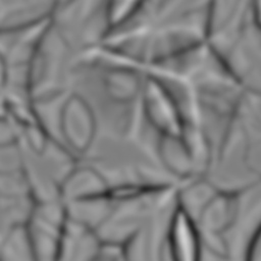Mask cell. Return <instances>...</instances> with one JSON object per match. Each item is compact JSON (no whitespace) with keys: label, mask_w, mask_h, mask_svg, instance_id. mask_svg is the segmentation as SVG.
Returning a JSON list of instances; mask_svg holds the SVG:
<instances>
[{"label":"cell","mask_w":261,"mask_h":261,"mask_svg":"<svg viewBox=\"0 0 261 261\" xmlns=\"http://www.w3.org/2000/svg\"><path fill=\"white\" fill-rule=\"evenodd\" d=\"M142 69L173 101L196 174L205 176L242 104V89L206 42Z\"/></svg>","instance_id":"obj_1"},{"label":"cell","mask_w":261,"mask_h":261,"mask_svg":"<svg viewBox=\"0 0 261 261\" xmlns=\"http://www.w3.org/2000/svg\"><path fill=\"white\" fill-rule=\"evenodd\" d=\"M210 2H136L130 13L109 29L102 46L148 66L206 42Z\"/></svg>","instance_id":"obj_2"},{"label":"cell","mask_w":261,"mask_h":261,"mask_svg":"<svg viewBox=\"0 0 261 261\" xmlns=\"http://www.w3.org/2000/svg\"><path fill=\"white\" fill-rule=\"evenodd\" d=\"M206 43L243 92V104L261 122V28L254 1L210 2Z\"/></svg>","instance_id":"obj_3"},{"label":"cell","mask_w":261,"mask_h":261,"mask_svg":"<svg viewBox=\"0 0 261 261\" xmlns=\"http://www.w3.org/2000/svg\"><path fill=\"white\" fill-rule=\"evenodd\" d=\"M165 251L169 261H203L204 258V246L198 227L178 204L168 223Z\"/></svg>","instance_id":"obj_4"},{"label":"cell","mask_w":261,"mask_h":261,"mask_svg":"<svg viewBox=\"0 0 261 261\" xmlns=\"http://www.w3.org/2000/svg\"><path fill=\"white\" fill-rule=\"evenodd\" d=\"M55 3L0 1L1 31L21 29L50 20Z\"/></svg>","instance_id":"obj_5"},{"label":"cell","mask_w":261,"mask_h":261,"mask_svg":"<svg viewBox=\"0 0 261 261\" xmlns=\"http://www.w3.org/2000/svg\"><path fill=\"white\" fill-rule=\"evenodd\" d=\"M243 261H261V223L254 230L246 246Z\"/></svg>","instance_id":"obj_6"}]
</instances>
